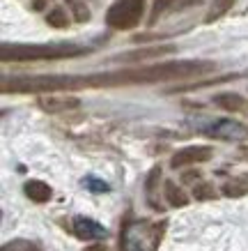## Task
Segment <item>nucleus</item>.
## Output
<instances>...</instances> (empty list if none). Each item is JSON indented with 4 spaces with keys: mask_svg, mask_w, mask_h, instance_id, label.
<instances>
[{
    "mask_svg": "<svg viewBox=\"0 0 248 251\" xmlns=\"http://www.w3.org/2000/svg\"><path fill=\"white\" fill-rule=\"evenodd\" d=\"M2 251H39V247L28 242V240H12L2 247Z\"/></svg>",
    "mask_w": 248,
    "mask_h": 251,
    "instance_id": "obj_20",
    "label": "nucleus"
},
{
    "mask_svg": "<svg viewBox=\"0 0 248 251\" xmlns=\"http://www.w3.org/2000/svg\"><path fill=\"white\" fill-rule=\"evenodd\" d=\"M232 5H234V0H214L211 9L207 12V16H204V23H214V21H218V19L225 14L227 9H232Z\"/></svg>",
    "mask_w": 248,
    "mask_h": 251,
    "instance_id": "obj_14",
    "label": "nucleus"
},
{
    "mask_svg": "<svg viewBox=\"0 0 248 251\" xmlns=\"http://www.w3.org/2000/svg\"><path fill=\"white\" fill-rule=\"evenodd\" d=\"M83 251H108V247H104V244H94V247H88V249Z\"/></svg>",
    "mask_w": 248,
    "mask_h": 251,
    "instance_id": "obj_22",
    "label": "nucleus"
},
{
    "mask_svg": "<svg viewBox=\"0 0 248 251\" xmlns=\"http://www.w3.org/2000/svg\"><path fill=\"white\" fill-rule=\"evenodd\" d=\"M216 65L211 60H170L145 65V67H129L117 72H104V74H88L78 76L83 88H111V85H145V83H161V81H177V78L204 76L214 72Z\"/></svg>",
    "mask_w": 248,
    "mask_h": 251,
    "instance_id": "obj_1",
    "label": "nucleus"
},
{
    "mask_svg": "<svg viewBox=\"0 0 248 251\" xmlns=\"http://www.w3.org/2000/svg\"><path fill=\"white\" fill-rule=\"evenodd\" d=\"M65 2H67V7L71 9V14H74V19L78 23L90 21V9L85 7V2H83V0H65Z\"/></svg>",
    "mask_w": 248,
    "mask_h": 251,
    "instance_id": "obj_16",
    "label": "nucleus"
},
{
    "mask_svg": "<svg viewBox=\"0 0 248 251\" xmlns=\"http://www.w3.org/2000/svg\"><path fill=\"white\" fill-rule=\"evenodd\" d=\"M39 106L44 108L46 113H65V111L81 106V99L69 97V95H44L39 99Z\"/></svg>",
    "mask_w": 248,
    "mask_h": 251,
    "instance_id": "obj_9",
    "label": "nucleus"
},
{
    "mask_svg": "<svg viewBox=\"0 0 248 251\" xmlns=\"http://www.w3.org/2000/svg\"><path fill=\"white\" fill-rule=\"evenodd\" d=\"M165 198L173 207H184L188 203V196L175 182H165Z\"/></svg>",
    "mask_w": 248,
    "mask_h": 251,
    "instance_id": "obj_13",
    "label": "nucleus"
},
{
    "mask_svg": "<svg viewBox=\"0 0 248 251\" xmlns=\"http://www.w3.org/2000/svg\"><path fill=\"white\" fill-rule=\"evenodd\" d=\"M71 230L83 242H94V240H106L108 237V230L99 221L90 219V217H81V214L71 219Z\"/></svg>",
    "mask_w": 248,
    "mask_h": 251,
    "instance_id": "obj_8",
    "label": "nucleus"
},
{
    "mask_svg": "<svg viewBox=\"0 0 248 251\" xmlns=\"http://www.w3.org/2000/svg\"><path fill=\"white\" fill-rule=\"evenodd\" d=\"M223 194L225 196H244V194H248V184L244 182V180H232V182H227L225 187H223Z\"/></svg>",
    "mask_w": 248,
    "mask_h": 251,
    "instance_id": "obj_18",
    "label": "nucleus"
},
{
    "mask_svg": "<svg viewBox=\"0 0 248 251\" xmlns=\"http://www.w3.org/2000/svg\"><path fill=\"white\" fill-rule=\"evenodd\" d=\"M23 191H25V196L30 198L32 203H48L53 196V189L46 182H42V180H30V182H25Z\"/></svg>",
    "mask_w": 248,
    "mask_h": 251,
    "instance_id": "obj_11",
    "label": "nucleus"
},
{
    "mask_svg": "<svg viewBox=\"0 0 248 251\" xmlns=\"http://www.w3.org/2000/svg\"><path fill=\"white\" fill-rule=\"evenodd\" d=\"M175 2H180V0H154V5H152V14H150V21L157 23V19L163 12H168V9L173 7Z\"/></svg>",
    "mask_w": 248,
    "mask_h": 251,
    "instance_id": "obj_19",
    "label": "nucleus"
},
{
    "mask_svg": "<svg viewBox=\"0 0 248 251\" xmlns=\"http://www.w3.org/2000/svg\"><path fill=\"white\" fill-rule=\"evenodd\" d=\"M214 104H218L221 108L234 113V111L246 108V99L241 97V95H230V92H225V95H216V97H214Z\"/></svg>",
    "mask_w": 248,
    "mask_h": 251,
    "instance_id": "obj_12",
    "label": "nucleus"
},
{
    "mask_svg": "<svg viewBox=\"0 0 248 251\" xmlns=\"http://www.w3.org/2000/svg\"><path fill=\"white\" fill-rule=\"evenodd\" d=\"M2 92H37V95H55V92H71L78 88V76L71 74H37V76H9L0 83Z\"/></svg>",
    "mask_w": 248,
    "mask_h": 251,
    "instance_id": "obj_3",
    "label": "nucleus"
},
{
    "mask_svg": "<svg viewBox=\"0 0 248 251\" xmlns=\"http://www.w3.org/2000/svg\"><path fill=\"white\" fill-rule=\"evenodd\" d=\"M145 0H115L106 12V23L115 30H131L143 21Z\"/></svg>",
    "mask_w": 248,
    "mask_h": 251,
    "instance_id": "obj_5",
    "label": "nucleus"
},
{
    "mask_svg": "<svg viewBox=\"0 0 248 251\" xmlns=\"http://www.w3.org/2000/svg\"><path fill=\"white\" fill-rule=\"evenodd\" d=\"M165 230V221L135 219L124 224L120 233V251H158L161 237Z\"/></svg>",
    "mask_w": 248,
    "mask_h": 251,
    "instance_id": "obj_4",
    "label": "nucleus"
},
{
    "mask_svg": "<svg viewBox=\"0 0 248 251\" xmlns=\"http://www.w3.org/2000/svg\"><path fill=\"white\" fill-rule=\"evenodd\" d=\"M90 51L88 46L71 42H51V44H2L0 58L5 62H35V60H65L78 58Z\"/></svg>",
    "mask_w": 248,
    "mask_h": 251,
    "instance_id": "obj_2",
    "label": "nucleus"
},
{
    "mask_svg": "<svg viewBox=\"0 0 248 251\" xmlns=\"http://www.w3.org/2000/svg\"><path fill=\"white\" fill-rule=\"evenodd\" d=\"M175 53L173 44L165 46H152V49H138V51H129V53L117 55L115 60H124V62H134V60H145V58H161V55Z\"/></svg>",
    "mask_w": 248,
    "mask_h": 251,
    "instance_id": "obj_10",
    "label": "nucleus"
},
{
    "mask_svg": "<svg viewBox=\"0 0 248 251\" xmlns=\"http://www.w3.org/2000/svg\"><path fill=\"white\" fill-rule=\"evenodd\" d=\"M46 23L51 25V28H55V30H65L69 25V19H67V12L62 7H55L51 9L48 14H46Z\"/></svg>",
    "mask_w": 248,
    "mask_h": 251,
    "instance_id": "obj_15",
    "label": "nucleus"
},
{
    "mask_svg": "<svg viewBox=\"0 0 248 251\" xmlns=\"http://www.w3.org/2000/svg\"><path fill=\"white\" fill-rule=\"evenodd\" d=\"M193 196H196L198 201H207V198L216 196V191H214V187H211V184L203 182V184H196V187H193Z\"/></svg>",
    "mask_w": 248,
    "mask_h": 251,
    "instance_id": "obj_21",
    "label": "nucleus"
},
{
    "mask_svg": "<svg viewBox=\"0 0 248 251\" xmlns=\"http://www.w3.org/2000/svg\"><path fill=\"white\" fill-rule=\"evenodd\" d=\"M83 187H85L88 191H92V194H108V191H111L108 182L99 180V177H94V175H88V177H83Z\"/></svg>",
    "mask_w": 248,
    "mask_h": 251,
    "instance_id": "obj_17",
    "label": "nucleus"
},
{
    "mask_svg": "<svg viewBox=\"0 0 248 251\" xmlns=\"http://www.w3.org/2000/svg\"><path fill=\"white\" fill-rule=\"evenodd\" d=\"M200 131L211 138H221V141H246L248 138V127L239 120H232V118L214 120L209 125L200 127Z\"/></svg>",
    "mask_w": 248,
    "mask_h": 251,
    "instance_id": "obj_6",
    "label": "nucleus"
},
{
    "mask_svg": "<svg viewBox=\"0 0 248 251\" xmlns=\"http://www.w3.org/2000/svg\"><path fill=\"white\" fill-rule=\"evenodd\" d=\"M214 150L209 145H188V148H181L173 154L170 159V166L173 168H184L191 166V164H203V161H209Z\"/></svg>",
    "mask_w": 248,
    "mask_h": 251,
    "instance_id": "obj_7",
    "label": "nucleus"
}]
</instances>
